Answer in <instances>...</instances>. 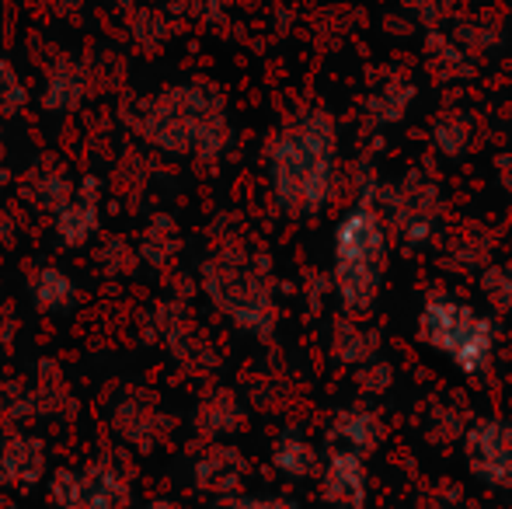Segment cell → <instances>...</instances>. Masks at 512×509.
<instances>
[{"label":"cell","mask_w":512,"mask_h":509,"mask_svg":"<svg viewBox=\"0 0 512 509\" xmlns=\"http://www.w3.org/2000/svg\"><path fill=\"white\" fill-rule=\"evenodd\" d=\"M241 509H290L286 503H244Z\"/></svg>","instance_id":"ba28073f"},{"label":"cell","mask_w":512,"mask_h":509,"mask_svg":"<svg viewBox=\"0 0 512 509\" xmlns=\"http://www.w3.org/2000/svg\"><path fill=\"white\" fill-rule=\"evenodd\" d=\"M387 265V234L373 206H356L335 231V286L349 307L373 304Z\"/></svg>","instance_id":"7a4b0ae2"},{"label":"cell","mask_w":512,"mask_h":509,"mask_svg":"<svg viewBox=\"0 0 512 509\" xmlns=\"http://www.w3.org/2000/svg\"><path fill=\"white\" fill-rule=\"evenodd\" d=\"M422 339L432 349L446 356L453 367H460L464 374L478 377L485 374V367L495 356V328L485 314H478L471 304L453 297H432L422 307Z\"/></svg>","instance_id":"3957f363"},{"label":"cell","mask_w":512,"mask_h":509,"mask_svg":"<svg viewBox=\"0 0 512 509\" xmlns=\"http://www.w3.org/2000/svg\"><path fill=\"white\" fill-rule=\"evenodd\" d=\"M471 468L492 485H512V426L506 422H481L467 436Z\"/></svg>","instance_id":"277c9868"},{"label":"cell","mask_w":512,"mask_h":509,"mask_svg":"<svg viewBox=\"0 0 512 509\" xmlns=\"http://www.w3.org/2000/svg\"><path fill=\"white\" fill-rule=\"evenodd\" d=\"M276 464H279V468L290 471V475H304L310 464H314V454H310L304 443H286V447H279Z\"/></svg>","instance_id":"52a82bcc"},{"label":"cell","mask_w":512,"mask_h":509,"mask_svg":"<svg viewBox=\"0 0 512 509\" xmlns=\"http://www.w3.org/2000/svg\"><path fill=\"white\" fill-rule=\"evenodd\" d=\"M338 436H342L352 450L370 447V443L377 440V419H370V415H363V412L345 415V419L338 422Z\"/></svg>","instance_id":"8992f818"},{"label":"cell","mask_w":512,"mask_h":509,"mask_svg":"<svg viewBox=\"0 0 512 509\" xmlns=\"http://www.w3.org/2000/svg\"><path fill=\"white\" fill-rule=\"evenodd\" d=\"M272 182L286 210L310 213L331 196L335 182V126L328 116L293 123L272 147Z\"/></svg>","instance_id":"6da1fadb"},{"label":"cell","mask_w":512,"mask_h":509,"mask_svg":"<svg viewBox=\"0 0 512 509\" xmlns=\"http://www.w3.org/2000/svg\"><path fill=\"white\" fill-rule=\"evenodd\" d=\"M324 496L342 506H363L366 499V468L356 450H338L324 468Z\"/></svg>","instance_id":"5b68a950"}]
</instances>
